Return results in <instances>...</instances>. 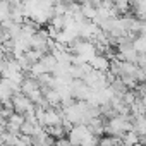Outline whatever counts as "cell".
Here are the masks:
<instances>
[{"label":"cell","instance_id":"cell-1","mask_svg":"<svg viewBox=\"0 0 146 146\" xmlns=\"http://www.w3.org/2000/svg\"><path fill=\"white\" fill-rule=\"evenodd\" d=\"M12 108H14V112H17V113H23V115H26L28 112H31V110H35L36 108V105L21 91V93H14V96H12Z\"/></svg>","mask_w":146,"mask_h":146},{"label":"cell","instance_id":"cell-2","mask_svg":"<svg viewBox=\"0 0 146 146\" xmlns=\"http://www.w3.org/2000/svg\"><path fill=\"white\" fill-rule=\"evenodd\" d=\"M88 134H91V131H90V127L86 124H76V125H72V129L67 132V137H69L70 144L79 146Z\"/></svg>","mask_w":146,"mask_h":146},{"label":"cell","instance_id":"cell-3","mask_svg":"<svg viewBox=\"0 0 146 146\" xmlns=\"http://www.w3.org/2000/svg\"><path fill=\"white\" fill-rule=\"evenodd\" d=\"M110 64H112V60H110L105 53H96V55H93V58L90 60L91 69H95V70H98V72H108V70H110Z\"/></svg>","mask_w":146,"mask_h":146},{"label":"cell","instance_id":"cell-4","mask_svg":"<svg viewBox=\"0 0 146 146\" xmlns=\"http://www.w3.org/2000/svg\"><path fill=\"white\" fill-rule=\"evenodd\" d=\"M24 115L23 113H17V112H14L9 119H7V129L5 131H9V132H14V134H21V125L24 124Z\"/></svg>","mask_w":146,"mask_h":146},{"label":"cell","instance_id":"cell-5","mask_svg":"<svg viewBox=\"0 0 146 146\" xmlns=\"http://www.w3.org/2000/svg\"><path fill=\"white\" fill-rule=\"evenodd\" d=\"M131 11L139 21H146V0H131Z\"/></svg>","mask_w":146,"mask_h":146},{"label":"cell","instance_id":"cell-6","mask_svg":"<svg viewBox=\"0 0 146 146\" xmlns=\"http://www.w3.org/2000/svg\"><path fill=\"white\" fill-rule=\"evenodd\" d=\"M81 14H83L84 19L95 21V17H96V7L90 2V0H86V2H81Z\"/></svg>","mask_w":146,"mask_h":146},{"label":"cell","instance_id":"cell-7","mask_svg":"<svg viewBox=\"0 0 146 146\" xmlns=\"http://www.w3.org/2000/svg\"><path fill=\"white\" fill-rule=\"evenodd\" d=\"M100 144H102V146H122V137H120V136L103 134V136L100 137Z\"/></svg>","mask_w":146,"mask_h":146},{"label":"cell","instance_id":"cell-8","mask_svg":"<svg viewBox=\"0 0 146 146\" xmlns=\"http://www.w3.org/2000/svg\"><path fill=\"white\" fill-rule=\"evenodd\" d=\"M11 19V4L9 0H0V24Z\"/></svg>","mask_w":146,"mask_h":146},{"label":"cell","instance_id":"cell-9","mask_svg":"<svg viewBox=\"0 0 146 146\" xmlns=\"http://www.w3.org/2000/svg\"><path fill=\"white\" fill-rule=\"evenodd\" d=\"M139 143V134L132 129V131H129V132H125L124 136H122V144H125V146H134V144H137Z\"/></svg>","mask_w":146,"mask_h":146},{"label":"cell","instance_id":"cell-10","mask_svg":"<svg viewBox=\"0 0 146 146\" xmlns=\"http://www.w3.org/2000/svg\"><path fill=\"white\" fill-rule=\"evenodd\" d=\"M41 64L46 67V70H48L50 74H52V72H53V69H55V65H57V58H55L52 53H45V55L41 57Z\"/></svg>","mask_w":146,"mask_h":146},{"label":"cell","instance_id":"cell-11","mask_svg":"<svg viewBox=\"0 0 146 146\" xmlns=\"http://www.w3.org/2000/svg\"><path fill=\"white\" fill-rule=\"evenodd\" d=\"M132 46L137 53H146V36H143V35L136 36L132 40Z\"/></svg>","mask_w":146,"mask_h":146},{"label":"cell","instance_id":"cell-12","mask_svg":"<svg viewBox=\"0 0 146 146\" xmlns=\"http://www.w3.org/2000/svg\"><path fill=\"white\" fill-rule=\"evenodd\" d=\"M43 55H45L43 52H40V50H35V48H31V50H28V52L24 53V57L29 60V64H36V62H40Z\"/></svg>","mask_w":146,"mask_h":146},{"label":"cell","instance_id":"cell-13","mask_svg":"<svg viewBox=\"0 0 146 146\" xmlns=\"http://www.w3.org/2000/svg\"><path fill=\"white\" fill-rule=\"evenodd\" d=\"M100 143V137L98 136H95V134H88L86 137H84V141L79 144V146H96Z\"/></svg>","mask_w":146,"mask_h":146},{"label":"cell","instance_id":"cell-14","mask_svg":"<svg viewBox=\"0 0 146 146\" xmlns=\"http://www.w3.org/2000/svg\"><path fill=\"white\" fill-rule=\"evenodd\" d=\"M53 146H70V141H69V137H57L55 141H53Z\"/></svg>","mask_w":146,"mask_h":146},{"label":"cell","instance_id":"cell-15","mask_svg":"<svg viewBox=\"0 0 146 146\" xmlns=\"http://www.w3.org/2000/svg\"><path fill=\"white\" fill-rule=\"evenodd\" d=\"M139 35L146 36V23H143V26H141V31H139Z\"/></svg>","mask_w":146,"mask_h":146},{"label":"cell","instance_id":"cell-16","mask_svg":"<svg viewBox=\"0 0 146 146\" xmlns=\"http://www.w3.org/2000/svg\"><path fill=\"white\" fill-rule=\"evenodd\" d=\"M4 144V137H2V132H0V146Z\"/></svg>","mask_w":146,"mask_h":146},{"label":"cell","instance_id":"cell-17","mask_svg":"<svg viewBox=\"0 0 146 146\" xmlns=\"http://www.w3.org/2000/svg\"><path fill=\"white\" fill-rule=\"evenodd\" d=\"M134 146H144V144H141V143H137V144H134Z\"/></svg>","mask_w":146,"mask_h":146},{"label":"cell","instance_id":"cell-18","mask_svg":"<svg viewBox=\"0 0 146 146\" xmlns=\"http://www.w3.org/2000/svg\"><path fill=\"white\" fill-rule=\"evenodd\" d=\"M96 146H102V144H100V143H98V144H96Z\"/></svg>","mask_w":146,"mask_h":146},{"label":"cell","instance_id":"cell-19","mask_svg":"<svg viewBox=\"0 0 146 146\" xmlns=\"http://www.w3.org/2000/svg\"><path fill=\"white\" fill-rule=\"evenodd\" d=\"M122 146H125V144H122Z\"/></svg>","mask_w":146,"mask_h":146}]
</instances>
